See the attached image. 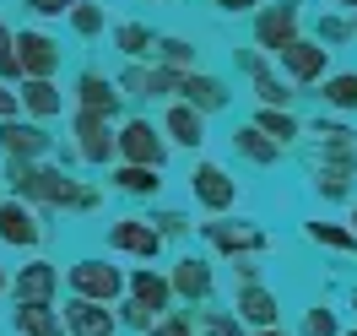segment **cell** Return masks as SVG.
Listing matches in <instances>:
<instances>
[{"instance_id":"17","label":"cell","mask_w":357,"mask_h":336,"mask_svg":"<svg viewBox=\"0 0 357 336\" xmlns=\"http://www.w3.org/2000/svg\"><path fill=\"white\" fill-rule=\"evenodd\" d=\"M125 288H130L135 304H146L152 314H168V304H174V288H168V277L152 266H141L135 277H125Z\"/></svg>"},{"instance_id":"48","label":"cell","mask_w":357,"mask_h":336,"mask_svg":"<svg viewBox=\"0 0 357 336\" xmlns=\"http://www.w3.org/2000/svg\"><path fill=\"white\" fill-rule=\"evenodd\" d=\"M352 336H357V331H352Z\"/></svg>"},{"instance_id":"32","label":"cell","mask_w":357,"mask_h":336,"mask_svg":"<svg viewBox=\"0 0 357 336\" xmlns=\"http://www.w3.org/2000/svg\"><path fill=\"white\" fill-rule=\"evenodd\" d=\"M152 49L168 60V66H178V71H195V66H201V54H195L190 38H162V44H152Z\"/></svg>"},{"instance_id":"3","label":"cell","mask_w":357,"mask_h":336,"mask_svg":"<svg viewBox=\"0 0 357 336\" xmlns=\"http://www.w3.org/2000/svg\"><path fill=\"white\" fill-rule=\"evenodd\" d=\"M70 288H76V298L114 304V298L125 293V271L109 266V261H76V266H70Z\"/></svg>"},{"instance_id":"30","label":"cell","mask_w":357,"mask_h":336,"mask_svg":"<svg viewBox=\"0 0 357 336\" xmlns=\"http://www.w3.org/2000/svg\"><path fill=\"white\" fill-rule=\"evenodd\" d=\"M303 233H309L314 244L347 249V255H352V249H357V233H352V228H335V223H309V228H303Z\"/></svg>"},{"instance_id":"6","label":"cell","mask_w":357,"mask_h":336,"mask_svg":"<svg viewBox=\"0 0 357 336\" xmlns=\"http://www.w3.org/2000/svg\"><path fill=\"white\" fill-rule=\"evenodd\" d=\"M0 244H11V249L44 244V223H38L33 201H0Z\"/></svg>"},{"instance_id":"38","label":"cell","mask_w":357,"mask_h":336,"mask_svg":"<svg viewBox=\"0 0 357 336\" xmlns=\"http://www.w3.org/2000/svg\"><path fill=\"white\" fill-rule=\"evenodd\" d=\"M157 233H162V239H178V233H184V228H190V223H184V217H178V212H162V217H157Z\"/></svg>"},{"instance_id":"43","label":"cell","mask_w":357,"mask_h":336,"mask_svg":"<svg viewBox=\"0 0 357 336\" xmlns=\"http://www.w3.org/2000/svg\"><path fill=\"white\" fill-rule=\"evenodd\" d=\"M255 336H287V331H282V326H260Z\"/></svg>"},{"instance_id":"7","label":"cell","mask_w":357,"mask_h":336,"mask_svg":"<svg viewBox=\"0 0 357 336\" xmlns=\"http://www.w3.org/2000/svg\"><path fill=\"white\" fill-rule=\"evenodd\" d=\"M70 336H119V320H114L109 304H92V298H70L66 320H60Z\"/></svg>"},{"instance_id":"22","label":"cell","mask_w":357,"mask_h":336,"mask_svg":"<svg viewBox=\"0 0 357 336\" xmlns=\"http://www.w3.org/2000/svg\"><path fill=\"white\" fill-rule=\"evenodd\" d=\"M11 326H17V336H66L60 314L49 309V304H17Z\"/></svg>"},{"instance_id":"15","label":"cell","mask_w":357,"mask_h":336,"mask_svg":"<svg viewBox=\"0 0 357 336\" xmlns=\"http://www.w3.org/2000/svg\"><path fill=\"white\" fill-rule=\"evenodd\" d=\"M178 92H184V103H190L195 114L227 109V87L217 82V76H201V71H184V76H178Z\"/></svg>"},{"instance_id":"26","label":"cell","mask_w":357,"mask_h":336,"mask_svg":"<svg viewBox=\"0 0 357 336\" xmlns=\"http://www.w3.org/2000/svg\"><path fill=\"white\" fill-rule=\"evenodd\" d=\"M255 131L271 136V141H276V147L287 152L292 141H298V119H292L287 109H260V114H255Z\"/></svg>"},{"instance_id":"34","label":"cell","mask_w":357,"mask_h":336,"mask_svg":"<svg viewBox=\"0 0 357 336\" xmlns=\"http://www.w3.org/2000/svg\"><path fill=\"white\" fill-rule=\"evenodd\" d=\"M303 336H341L335 331V314L319 304V309H309V320H303Z\"/></svg>"},{"instance_id":"1","label":"cell","mask_w":357,"mask_h":336,"mask_svg":"<svg viewBox=\"0 0 357 336\" xmlns=\"http://www.w3.org/2000/svg\"><path fill=\"white\" fill-rule=\"evenodd\" d=\"M11 184L17 201H38V206H92V190H76V180H66L60 168H38L11 157Z\"/></svg>"},{"instance_id":"33","label":"cell","mask_w":357,"mask_h":336,"mask_svg":"<svg viewBox=\"0 0 357 336\" xmlns=\"http://www.w3.org/2000/svg\"><path fill=\"white\" fill-rule=\"evenodd\" d=\"M146 336H195V320H184V314H157Z\"/></svg>"},{"instance_id":"21","label":"cell","mask_w":357,"mask_h":336,"mask_svg":"<svg viewBox=\"0 0 357 336\" xmlns=\"http://www.w3.org/2000/svg\"><path fill=\"white\" fill-rule=\"evenodd\" d=\"M76 98H82L87 114H114L119 109V87H114L109 76H98V71H87V76L76 82Z\"/></svg>"},{"instance_id":"12","label":"cell","mask_w":357,"mask_h":336,"mask_svg":"<svg viewBox=\"0 0 357 336\" xmlns=\"http://www.w3.org/2000/svg\"><path fill=\"white\" fill-rule=\"evenodd\" d=\"M76 136H82V141H76V152L87 157V163H109L114 157V131H109V114H76Z\"/></svg>"},{"instance_id":"45","label":"cell","mask_w":357,"mask_h":336,"mask_svg":"<svg viewBox=\"0 0 357 336\" xmlns=\"http://www.w3.org/2000/svg\"><path fill=\"white\" fill-rule=\"evenodd\" d=\"M0 293H6V271H0Z\"/></svg>"},{"instance_id":"31","label":"cell","mask_w":357,"mask_h":336,"mask_svg":"<svg viewBox=\"0 0 357 336\" xmlns=\"http://www.w3.org/2000/svg\"><path fill=\"white\" fill-rule=\"evenodd\" d=\"M66 17H70V27H76L82 38H98V33H103V11H98L92 0H70Z\"/></svg>"},{"instance_id":"11","label":"cell","mask_w":357,"mask_h":336,"mask_svg":"<svg viewBox=\"0 0 357 336\" xmlns=\"http://www.w3.org/2000/svg\"><path fill=\"white\" fill-rule=\"evenodd\" d=\"M255 38H260V49H287L292 38H298V6H266L260 17H255Z\"/></svg>"},{"instance_id":"40","label":"cell","mask_w":357,"mask_h":336,"mask_svg":"<svg viewBox=\"0 0 357 336\" xmlns=\"http://www.w3.org/2000/svg\"><path fill=\"white\" fill-rule=\"evenodd\" d=\"M319 33H325V38H335V44H341V38L352 33V27H347V22H335V17H331V22H319Z\"/></svg>"},{"instance_id":"2","label":"cell","mask_w":357,"mask_h":336,"mask_svg":"<svg viewBox=\"0 0 357 336\" xmlns=\"http://www.w3.org/2000/svg\"><path fill=\"white\" fill-rule=\"evenodd\" d=\"M114 152L125 157V163H146V168H162V157H168V141L157 131L152 119H125L119 131H114Z\"/></svg>"},{"instance_id":"13","label":"cell","mask_w":357,"mask_h":336,"mask_svg":"<svg viewBox=\"0 0 357 336\" xmlns=\"http://www.w3.org/2000/svg\"><path fill=\"white\" fill-rule=\"evenodd\" d=\"M54 288H60V271L49 266V261H27V266L17 271V282H11L17 304H49Z\"/></svg>"},{"instance_id":"27","label":"cell","mask_w":357,"mask_h":336,"mask_svg":"<svg viewBox=\"0 0 357 336\" xmlns=\"http://www.w3.org/2000/svg\"><path fill=\"white\" fill-rule=\"evenodd\" d=\"M233 147H238V152H244L249 163H276V157H282V147H276L271 136H260L255 125H244V131H233Z\"/></svg>"},{"instance_id":"5","label":"cell","mask_w":357,"mask_h":336,"mask_svg":"<svg viewBox=\"0 0 357 336\" xmlns=\"http://www.w3.org/2000/svg\"><path fill=\"white\" fill-rule=\"evenodd\" d=\"M11 60L22 76H54L60 71V44L49 33H11Z\"/></svg>"},{"instance_id":"29","label":"cell","mask_w":357,"mask_h":336,"mask_svg":"<svg viewBox=\"0 0 357 336\" xmlns=\"http://www.w3.org/2000/svg\"><path fill=\"white\" fill-rule=\"evenodd\" d=\"M114 44L125 49L130 60H146V54H152V33H146L141 22H119L114 27Z\"/></svg>"},{"instance_id":"28","label":"cell","mask_w":357,"mask_h":336,"mask_svg":"<svg viewBox=\"0 0 357 336\" xmlns=\"http://www.w3.org/2000/svg\"><path fill=\"white\" fill-rule=\"evenodd\" d=\"M331 109H341V114H352L357 109V71H347V76H325V92H319Z\"/></svg>"},{"instance_id":"20","label":"cell","mask_w":357,"mask_h":336,"mask_svg":"<svg viewBox=\"0 0 357 336\" xmlns=\"http://www.w3.org/2000/svg\"><path fill=\"white\" fill-rule=\"evenodd\" d=\"M168 288H174L178 298H206V293H211V261L184 255V261L174 266V277H168Z\"/></svg>"},{"instance_id":"36","label":"cell","mask_w":357,"mask_h":336,"mask_svg":"<svg viewBox=\"0 0 357 336\" xmlns=\"http://www.w3.org/2000/svg\"><path fill=\"white\" fill-rule=\"evenodd\" d=\"M0 76H6V82H17V76H22L17 60H11V27H6V22H0Z\"/></svg>"},{"instance_id":"47","label":"cell","mask_w":357,"mask_h":336,"mask_svg":"<svg viewBox=\"0 0 357 336\" xmlns=\"http://www.w3.org/2000/svg\"><path fill=\"white\" fill-rule=\"evenodd\" d=\"M352 309H357V293H352Z\"/></svg>"},{"instance_id":"14","label":"cell","mask_w":357,"mask_h":336,"mask_svg":"<svg viewBox=\"0 0 357 336\" xmlns=\"http://www.w3.org/2000/svg\"><path fill=\"white\" fill-rule=\"evenodd\" d=\"M17 109H27L33 119H54L66 109V92L54 87L49 76H22V92H17Z\"/></svg>"},{"instance_id":"25","label":"cell","mask_w":357,"mask_h":336,"mask_svg":"<svg viewBox=\"0 0 357 336\" xmlns=\"http://www.w3.org/2000/svg\"><path fill=\"white\" fill-rule=\"evenodd\" d=\"M206 239L222 244L227 255H238V249H266V233H255V228H227V223H206Z\"/></svg>"},{"instance_id":"44","label":"cell","mask_w":357,"mask_h":336,"mask_svg":"<svg viewBox=\"0 0 357 336\" xmlns=\"http://www.w3.org/2000/svg\"><path fill=\"white\" fill-rule=\"evenodd\" d=\"M352 233H357V206H352Z\"/></svg>"},{"instance_id":"24","label":"cell","mask_w":357,"mask_h":336,"mask_svg":"<svg viewBox=\"0 0 357 336\" xmlns=\"http://www.w3.org/2000/svg\"><path fill=\"white\" fill-rule=\"evenodd\" d=\"M244 66H249V76H255V92H260V103H266V109H287V103H292L287 82H276V76L266 71V60H255V54H244Z\"/></svg>"},{"instance_id":"8","label":"cell","mask_w":357,"mask_h":336,"mask_svg":"<svg viewBox=\"0 0 357 336\" xmlns=\"http://www.w3.org/2000/svg\"><path fill=\"white\" fill-rule=\"evenodd\" d=\"M276 60H282V71H287L292 82H319L325 66H331V49L309 44V38H292L287 49H276Z\"/></svg>"},{"instance_id":"46","label":"cell","mask_w":357,"mask_h":336,"mask_svg":"<svg viewBox=\"0 0 357 336\" xmlns=\"http://www.w3.org/2000/svg\"><path fill=\"white\" fill-rule=\"evenodd\" d=\"M341 6H352V11H357V0H341Z\"/></svg>"},{"instance_id":"19","label":"cell","mask_w":357,"mask_h":336,"mask_svg":"<svg viewBox=\"0 0 357 336\" xmlns=\"http://www.w3.org/2000/svg\"><path fill=\"white\" fill-rule=\"evenodd\" d=\"M352 174H357V157L352 152H341V157H325L319 168H314V190L331 201V196H347L352 190Z\"/></svg>"},{"instance_id":"23","label":"cell","mask_w":357,"mask_h":336,"mask_svg":"<svg viewBox=\"0 0 357 336\" xmlns=\"http://www.w3.org/2000/svg\"><path fill=\"white\" fill-rule=\"evenodd\" d=\"M162 168H146V163H119L109 180H114V190H125V196H157L162 190V180H157Z\"/></svg>"},{"instance_id":"42","label":"cell","mask_w":357,"mask_h":336,"mask_svg":"<svg viewBox=\"0 0 357 336\" xmlns=\"http://www.w3.org/2000/svg\"><path fill=\"white\" fill-rule=\"evenodd\" d=\"M222 11H260V0H217Z\"/></svg>"},{"instance_id":"37","label":"cell","mask_w":357,"mask_h":336,"mask_svg":"<svg viewBox=\"0 0 357 336\" xmlns=\"http://www.w3.org/2000/svg\"><path fill=\"white\" fill-rule=\"evenodd\" d=\"M152 320H157V314L146 309V304H135V298L125 304V326H135V331H152Z\"/></svg>"},{"instance_id":"18","label":"cell","mask_w":357,"mask_h":336,"mask_svg":"<svg viewBox=\"0 0 357 336\" xmlns=\"http://www.w3.org/2000/svg\"><path fill=\"white\" fill-rule=\"evenodd\" d=\"M162 136H168L174 147H201L206 141V114H195L190 103H174V109L162 114Z\"/></svg>"},{"instance_id":"16","label":"cell","mask_w":357,"mask_h":336,"mask_svg":"<svg viewBox=\"0 0 357 336\" xmlns=\"http://www.w3.org/2000/svg\"><path fill=\"white\" fill-rule=\"evenodd\" d=\"M233 320H249V326H276V314H282V304H276V293L260 288V282H244L238 288V298H233Z\"/></svg>"},{"instance_id":"35","label":"cell","mask_w":357,"mask_h":336,"mask_svg":"<svg viewBox=\"0 0 357 336\" xmlns=\"http://www.w3.org/2000/svg\"><path fill=\"white\" fill-rule=\"evenodd\" d=\"M201 331L206 336H238V320L233 314H201Z\"/></svg>"},{"instance_id":"4","label":"cell","mask_w":357,"mask_h":336,"mask_svg":"<svg viewBox=\"0 0 357 336\" xmlns=\"http://www.w3.org/2000/svg\"><path fill=\"white\" fill-rule=\"evenodd\" d=\"M190 196H195L206 212H227V206L238 201V180L227 174L222 163H195V174H190Z\"/></svg>"},{"instance_id":"41","label":"cell","mask_w":357,"mask_h":336,"mask_svg":"<svg viewBox=\"0 0 357 336\" xmlns=\"http://www.w3.org/2000/svg\"><path fill=\"white\" fill-rule=\"evenodd\" d=\"M17 114V92H6V82H0V119H11Z\"/></svg>"},{"instance_id":"39","label":"cell","mask_w":357,"mask_h":336,"mask_svg":"<svg viewBox=\"0 0 357 336\" xmlns=\"http://www.w3.org/2000/svg\"><path fill=\"white\" fill-rule=\"evenodd\" d=\"M27 6H33L38 17H66L70 11V0H27Z\"/></svg>"},{"instance_id":"9","label":"cell","mask_w":357,"mask_h":336,"mask_svg":"<svg viewBox=\"0 0 357 336\" xmlns=\"http://www.w3.org/2000/svg\"><path fill=\"white\" fill-rule=\"evenodd\" d=\"M109 249H125V255H141V261H152L157 249H162V233H157L146 217H119L109 228Z\"/></svg>"},{"instance_id":"10","label":"cell","mask_w":357,"mask_h":336,"mask_svg":"<svg viewBox=\"0 0 357 336\" xmlns=\"http://www.w3.org/2000/svg\"><path fill=\"white\" fill-rule=\"evenodd\" d=\"M0 152L6 157H22V163H33V157H44L49 152V136L44 125H33V119H0Z\"/></svg>"}]
</instances>
